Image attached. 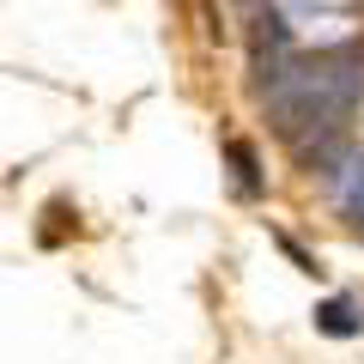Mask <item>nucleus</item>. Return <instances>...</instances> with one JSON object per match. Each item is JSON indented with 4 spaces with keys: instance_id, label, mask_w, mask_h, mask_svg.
<instances>
[{
    "instance_id": "nucleus-1",
    "label": "nucleus",
    "mask_w": 364,
    "mask_h": 364,
    "mask_svg": "<svg viewBox=\"0 0 364 364\" xmlns=\"http://www.w3.org/2000/svg\"><path fill=\"white\" fill-rule=\"evenodd\" d=\"M322 328H328V334H352V328H358V316H352V304H346V298L322 304Z\"/></svg>"
},
{
    "instance_id": "nucleus-2",
    "label": "nucleus",
    "mask_w": 364,
    "mask_h": 364,
    "mask_svg": "<svg viewBox=\"0 0 364 364\" xmlns=\"http://www.w3.org/2000/svg\"><path fill=\"white\" fill-rule=\"evenodd\" d=\"M231 164H237V182H243V195H255V152L243 140H231Z\"/></svg>"
}]
</instances>
